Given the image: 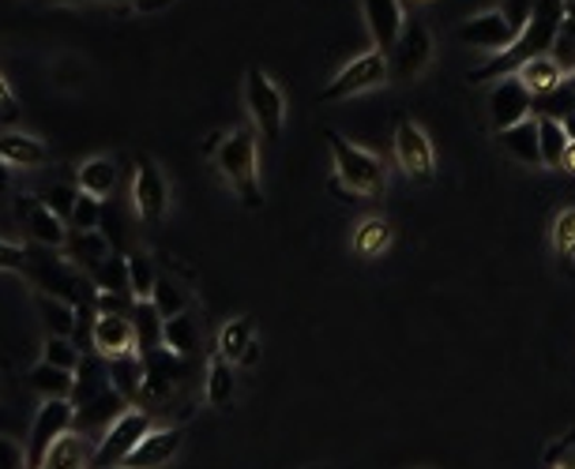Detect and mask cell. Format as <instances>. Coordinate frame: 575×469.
Segmentation results:
<instances>
[{
    "label": "cell",
    "mask_w": 575,
    "mask_h": 469,
    "mask_svg": "<svg viewBox=\"0 0 575 469\" xmlns=\"http://www.w3.org/2000/svg\"><path fill=\"white\" fill-rule=\"evenodd\" d=\"M564 0H534V16L531 23L523 27V34L515 42L497 53L493 61H485L478 68H470V83H485V79H504V76H519L523 64L538 61V57H549L553 46H557L561 23H564Z\"/></svg>",
    "instance_id": "6da1fadb"
},
{
    "label": "cell",
    "mask_w": 575,
    "mask_h": 469,
    "mask_svg": "<svg viewBox=\"0 0 575 469\" xmlns=\"http://www.w3.org/2000/svg\"><path fill=\"white\" fill-rule=\"evenodd\" d=\"M327 147H331V162H335V181L331 188L339 196H358V199H380L388 192V169L384 162L361 147H354L350 139H343L335 128H327Z\"/></svg>",
    "instance_id": "7a4b0ae2"
},
{
    "label": "cell",
    "mask_w": 575,
    "mask_h": 469,
    "mask_svg": "<svg viewBox=\"0 0 575 469\" xmlns=\"http://www.w3.org/2000/svg\"><path fill=\"white\" fill-rule=\"evenodd\" d=\"M215 166L222 181L234 188L245 211H260L264 207V188H260V158H256V128L245 124L222 139L215 154Z\"/></svg>",
    "instance_id": "3957f363"
},
{
    "label": "cell",
    "mask_w": 575,
    "mask_h": 469,
    "mask_svg": "<svg viewBox=\"0 0 575 469\" xmlns=\"http://www.w3.org/2000/svg\"><path fill=\"white\" fill-rule=\"evenodd\" d=\"M391 83V64L388 53L373 49V53L354 57L350 64L339 68L335 79H327V87L320 91V102H346V98H358L365 91H376V87Z\"/></svg>",
    "instance_id": "277c9868"
},
{
    "label": "cell",
    "mask_w": 575,
    "mask_h": 469,
    "mask_svg": "<svg viewBox=\"0 0 575 469\" xmlns=\"http://www.w3.org/2000/svg\"><path fill=\"white\" fill-rule=\"evenodd\" d=\"M155 421L151 413L140 406H128L121 417H117L113 425L106 428L102 436H98L95 443V469H121L125 458L132 455V447L140 443V439L151 432Z\"/></svg>",
    "instance_id": "5b68a950"
},
{
    "label": "cell",
    "mask_w": 575,
    "mask_h": 469,
    "mask_svg": "<svg viewBox=\"0 0 575 469\" xmlns=\"http://www.w3.org/2000/svg\"><path fill=\"white\" fill-rule=\"evenodd\" d=\"M132 207L147 226H162L170 214V184L151 154H136L132 162Z\"/></svg>",
    "instance_id": "8992f818"
},
{
    "label": "cell",
    "mask_w": 575,
    "mask_h": 469,
    "mask_svg": "<svg viewBox=\"0 0 575 469\" xmlns=\"http://www.w3.org/2000/svg\"><path fill=\"white\" fill-rule=\"evenodd\" d=\"M245 106H249L252 128H260L264 139H279L286 124V98L279 87L271 83V76L260 68L245 72Z\"/></svg>",
    "instance_id": "52a82bcc"
},
{
    "label": "cell",
    "mask_w": 575,
    "mask_h": 469,
    "mask_svg": "<svg viewBox=\"0 0 575 469\" xmlns=\"http://www.w3.org/2000/svg\"><path fill=\"white\" fill-rule=\"evenodd\" d=\"M76 428V406L68 398H46L42 409L34 413L31 436H27L23 451H27V466L38 469L42 458L49 455V447L57 443L61 436H68Z\"/></svg>",
    "instance_id": "ba28073f"
},
{
    "label": "cell",
    "mask_w": 575,
    "mask_h": 469,
    "mask_svg": "<svg viewBox=\"0 0 575 469\" xmlns=\"http://www.w3.org/2000/svg\"><path fill=\"white\" fill-rule=\"evenodd\" d=\"M395 162L414 184H429L436 177V151L433 139L425 136L422 124H414L410 117L395 121Z\"/></svg>",
    "instance_id": "9c48e42d"
},
{
    "label": "cell",
    "mask_w": 575,
    "mask_h": 469,
    "mask_svg": "<svg viewBox=\"0 0 575 469\" xmlns=\"http://www.w3.org/2000/svg\"><path fill=\"white\" fill-rule=\"evenodd\" d=\"M433 61V34L425 23H406L399 42L388 53V64H391V79H403V83H410V79H418L425 72V64Z\"/></svg>",
    "instance_id": "30bf717a"
},
{
    "label": "cell",
    "mask_w": 575,
    "mask_h": 469,
    "mask_svg": "<svg viewBox=\"0 0 575 469\" xmlns=\"http://www.w3.org/2000/svg\"><path fill=\"white\" fill-rule=\"evenodd\" d=\"M534 117V94L523 87L519 76H504L497 79L489 94V121H493V132H504V128L527 121Z\"/></svg>",
    "instance_id": "8fae6325"
},
{
    "label": "cell",
    "mask_w": 575,
    "mask_h": 469,
    "mask_svg": "<svg viewBox=\"0 0 575 469\" xmlns=\"http://www.w3.org/2000/svg\"><path fill=\"white\" fill-rule=\"evenodd\" d=\"M181 443H185L181 425H155L151 432L132 447V455L125 458L121 469H162L177 458Z\"/></svg>",
    "instance_id": "7c38bea8"
},
{
    "label": "cell",
    "mask_w": 575,
    "mask_h": 469,
    "mask_svg": "<svg viewBox=\"0 0 575 469\" xmlns=\"http://www.w3.org/2000/svg\"><path fill=\"white\" fill-rule=\"evenodd\" d=\"M455 38H459L463 46H470V49H485V53H504L515 38H519V31L504 19V12L497 8V12H482V16H474L467 19V23L455 31Z\"/></svg>",
    "instance_id": "4fadbf2b"
},
{
    "label": "cell",
    "mask_w": 575,
    "mask_h": 469,
    "mask_svg": "<svg viewBox=\"0 0 575 469\" xmlns=\"http://www.w3.org/2000/svg\"><path fill=\"white\" fill-rule=\"evenodd\" d=\"M16 214L23 218L27 233L34 245L42 248H65L68 245V222H61L38 196H19L16 199Z\"/></svg>",
    "instance_id": "5bb4252c"
},
{
    "label": "cell",
    "mask_w": 575,
    "mask_h": 469,
    "mask_svg": "<svg viewBox=\"0 0 575 469\" xmlns=\"http://www.w3.org/2000/svg\"><path fill=\"white\" fill-rule=\"evenodd\" d=\"M188 361L181 357H174L170 349H151V353H143V395L140 398H151V402H162V398H170L174 383L185 376Z\"/></svg>",
    "instance_id": "9a60e30c"
},
{
    "label": "cell",
    "mask_w": 575,
    "mask_h": 469,
    "mask_svg": "<svg viewBox=\"0 0 575 469\" xmlns=\"http://www.w3.org/2000/svg\"><path fill=\"white\" fill-rule=\"evenodd\" d=\"M361 12H365V27H369L376 49H380V53H391L406 27L403 4L399 0H361Z\"/></svg>",
    "instance_id": "2e32d148"
},
{
    "label": "cell",
    "mask_w": 575,
    "mask_h": 469,
    "mask_svg": "<svg viewBox=\"0 0 575 469\" xmlns=\"http://www.w3.org/2000/svg\"><path fill=\"white\" fill-rule=\"evenodd\" d=\"M91 346H95V353L106 357V361H109V357L136 353V327H132V319H128V316H95Z\"/></svg>",
    "instance_id": "e0dca14e"
},
{
    "label": "cell",
    "mask_w": 575,
    "mask_h": 469,
    "mask_svg": "<svg viewBox=\"0 0 575 469\" xmlns=\"http://www.w3.org/2000/svg\"><path fill=\"white\" fill-rule=\"evenodd\" d=\"M95 443L98 439L83 436V432H68L49 447V455L42 458L38 469H95Z\"/></svg>",
    "instance_id": "ac0fdd59"
},
{
    "label": "cell",
    "mask_w": 575,
    "mask_h": 469,
    "mask_svg": "<svg viewBox=\"0 0 575 469\" xmlns=\"http://www.w3.org/2000/svg\"><path fill=\"white\" fill-rule=\"evenodd\" d=\"M106 391H109V361L102 353H83L76 365V387H72V398H68V402L79 409V406L95 402V398Z\"/></svg>",
    "instance_id": "d6986e66"
},
{
    "label": "cell",
    "mask_w": 575,
    "mask_h": 469,
    "mask_svg": "<svg viewBox=\"0 0 575 469\" xmlns=\"http://www.w3.org/2000/svg\"><path fill=\"white\" fill-rule=\"evenodd\" d=\"M34 308H38V316H42V327H46L49 338H72L76 335L79 312H76L72 301L46 293V289H34Z\"/></svg>",
    "instance_id": "ffe728a7"
},
{
    "label": "cell",
    "mask_w": 575,
    "mask_h": 469,
    "mask_svg": "<svg viewBox=\"0 0 575 469\" xmlns=\"http://www.w3.org/2000/svg\"><path fill=\"white\" fill-rule=\"evenodd\" d=\"M0 162L12 169H38L49 162V151L42 139L27 132H0Z\"/></svg>",
    "instance_id": "44dd1931"
},
{
    "label": "cell",
    "mask_w": 575,
    "mask_h": 469,
    "mask_svg": "<svg viewBox=\"0 0 575 469\" xmlns=\"http://www.w3.org/2000/svg\"><path fill=\"white\" fill-rule=\"evenodd\" d=\"M497 143L515 158V162H523V166H531V169L542 166L538 121H534V117H527V121H519V124H512V128H504V132H497Z\"/></svg>",
    "instance_id": "7402d4cb"
},
{
    "label": "cell",
    "mask_w": 575,
    "mask_h": 469,
    "mask_svg": "<svg viewBox=\"0 0 575 469\" xmlns=\"http://www.w3.org/2000/svg\"><path fill=\"white\" fill-rule=\"evenodd\" d=\"M128 409V402L121 395L113 391V387H109L106 395H98L95 402H87V406H79L76 409V432H106L109 425L117 421V417H121Z\"/></svg>",
    "instance_id": "603a6c76"
},
{
    "label": "cell",
    "mask_w": 575,
    "mask_h": 469,
    "mask_svg": "<svg viewBox=\"0 0 575 469\" xmlns=\"http://www.w3.org/2000/svg\"><path fill=\"white\" fill-rule=\"evenodd\" d=\"M237 398V376H234V365L226 357L211 353L207 361V379H204V402L211 409H230Z\"/></svg>",
    "instance_id": "cb8c5ba5"
},
{
    "label": "cell",
    "mask_w": 575,
    "mask_h": 469,
    "mask_svg": "<svg viewBox=\"0 0 575 469\" xmlns=\"http://www.w3.org/2000/svg\"><path fill=\"white\" fill-rule=\"evenodd\" d=\"M109 387L125 398L128 406L140 402L143 395V357L140 353H125V357H109Z\"/></svg>",
    "instance_id": "d4e9b609"
},
{
    "label": "cell",
    "mask_w": 575,
    "mask_h": 469,
    "mask_svg": "<svg viewBox=\"0 0 575 469\" xmlns=\"http://www.w3.org/2000/svg\"><path fill=\"white\" fill-rule=\"evenodd\" d=\"M162 349H170L181 361H192L196 349H200V323H196L192 312L162 319Z\"/></svg>",
    "instance_id": "484cf974"
},
{
    "label": "cell",
    "mask_w": 575,
    "mask_h": 469,
    "mask_svg": "<svg viewBox=\"0 0 575 469\" xmlns=\"http://www.w3.org/2000/svg\"><path fill=\"white\" fill-rule=\"evenodd\" d=\"M395 241V229L388 218H380V214H373V218H361L358 229H354V237H350V248H354V256H361V259H376V256H384L391 248Z\"/></svg>",
    "instance_id": "4316f807"
},
{
    "label": "cell",
    "mask_w": 575,
    "mask_h": 469,
    "mask_svg": "<svg viewBox=\"0 0 575 469\" xmlns=\"http://www.w3.org/2000/svg\"><path fill=\"white\" fill-rule=\"evenodd\" d=\"M68 252H72V259L83 267V271L95 275L109 263L113 248H109V237L102 229H91V233H72V229H68Z\"/></svg>",
    "instance_id": "83f0119b"
},
{
    "label": "cell",
    "mask_w": 575,
    "mask_h": 469,
    "mask_svg": "<svg viewBox=\"0 0 575 469\" xmlns=\"http://www.w3.org/2000/svg\"><path fill=\"white\" fill-rule=\"evenodd\" d=\"M76 181H79L76 184L79 192H87V196H95V199L113 196V188H117V162H113V158H106V154L87 158V162L79 166Z\"/></svg>",
    "instance_id": "f1b7e54d"
},
{
    "label": "cell",
    "mask_w": 575,
    "mask_h": 469,
    "mask_svg": "<svg viewBox=\"0 0 575 469\" xmlns=\"http://www.w3.org/2000/svg\"><path fill=\"white\" fill-rule=\"evenodd\" d=\"M519 79H523V87H527V91L534 94V102H538V98L557 94L561 87H564V68L553 61V53H549V57H538V61L523 64Z\"/></svg>",
    "instance_id": "f546056e"
},
{
    "label": "cell",
    "mask_w": 575,
    "mask_h": 469,
    "mask_svg": "<svg viewBox=\"0 0 575 469\" xmlns=\"http://www.w3.org/2000/svg\"><path fill=\"white\" fill-rule=\"evenodd\" d=\"M27 383H31V391L46 398H72V387H76V372H68V368H57L49 361H38L31 372H27Z\"/></svg>",
    "instance_id": "4dcf8cb0"
},
{
    "label": "cell",
    "mask_w": 575,
    "mask_h": 469,
    "mask_svg": "<svg viewBox=\"0 0 575 469\" xmlns=\"http://www.w3.org/2000/svg\"><path fill=\"white\" fill-rule=\"evenodd\" d=\"M538 121V147H542V166L545 169H564V154H568V136L561 128V117L553 113H542L534 117Z\"/></svg>",
    "instance_id": "1f68e13d"
},
{
    "label": "cell",
    "mask_w": 575,
    "mask_h": 469,
    "mask_svg": "<svg viewBox=\"0 0 575 469\" xmlns=\"http://www.w3.org/2000/svg\"><path fill=\"white\" fill-rule=\"evenodd\" d=\"M256 342V331H252V319L249 316H237L230 319V323L218 331V346H215V353L218 357H226L230 365H241V357H245V349H249Z\"/></svg>",
    "instance_id": "d6a6232c"
},
{
    "label": "cell",
    "mask_w": 575,
    "mask_h": 469,
    "mask_svg": "<svg viewBox=\"0 0 575 469\" xmlns=\"http://www.w3.org/2000/svg\"><path fill=\"white\" fill-rule=\"evenodd\" d=\"M188 289L177 282L174 275H158L155 278V289H151V305H155V312L162 316V319H174V316H181L188 312Z\"/></svg>",
    "instance_id": "836d02e7"
},
{
    "label": "cell",
    "mask_w": 575,
    "mask_h": 469,
    "mask_svg": "<svg viewBox=\"0 0 575 469\" xmlns=\"http://www.w3.org/2000/svg\"><path fill=\"white\" fill-rule=\"evenodd\" d=\"M132 327H136V353H151V349L162 346V316L155 312V305L151 301H136L132 305Z\"/></svg>",
    "instance_id": "e575fe53"
},
{
    "label": "cell",
    "mask_w": 575,
    "mask_h": 469,
    "mask_svg": "<svg viewBox=\"0 0 575 469\" xmlns=\"http://www.w3.org/2000/svg\"><path fill=\"white\" fill-rule=\"evenodd\" d=\"M549 241H553V256H557L564 267H575V207H564V211L553 218Z\"/></svg>",
    "instance_id": "d590c367"
},
{
    "label": "cell",
    "mask_w": 575,
    "mask_h": 469,
    "mask_svg": "<svg viewBox=\"0 0 575 469\" xmlns=\"http://www.w3.org/2000/svg\"><path fill=\"white\" fill-rule=\"evenodd\" d=\"M128 263V286H132V301H151V289H155V263L147 252H128L125 256Z\"/></svg>",
    "instance_id": "8d00e7d4"
},
{
    "label": "cell",
    "mask_w": 575,
    "mask_h": 469,
    "mask_svg": "<svg viewBox=\"0 0 575 469\" xmlns=\"http://www.w3.org/2000/svg\"><path fill=\"white\" fill-rule=\"evenodd\" d=\"M98 226H102V199L79 192L72 218H68V229H72V233H91V229H98Z\"/></svg>",
    "instance_id": "74e56055"
},
{
    "label": "cell",
    "mask_w": 575,
    "mask_h": 469,
    "mask_svg": "<svg viewBox=\"0 0 575 469\" xmlns=\"http://www.w3.org/2000/svg\"><path fill=\"white\" fill-rule=\"evenodd\" d=\"M95 286H98V289H109V293L132 297V286H128V263H125V256H109V263L102 267V271H95Z\"/></svg>",
    "instance_id": "f35d334b"
},
{
    "label": "cell",
    "mask_w": 575,
    "mask_h": 469,
    "mask_svg": "<svg viewBox=\"0 0 575 469\" xmlns=\"http://www.w3.org/2000/svg\"><path fill=\"white\" fill-rule=\"evenodd\" d=\"M79 357H83V349H76L72 338H49V335H46V353H42V361L57 365V368H68V372H76Z\"/></svg>",
    "instance_id": "ab89813d"
},
{
    "label": "cell",
    "mask_w": 575,
    "mask_h": 469,
    "mask_svg": "<svg viewBox=\"0 0 575 469\" xmlns=\"http://www.w3.org/2000/svg\"><path fill=\"white\" fill-rule=\"evenodd\" d=\"M38 199H42V203H46L57 218H61V222H68V218H72L76 199H79V188H72V184H49Z\"/></svg>",
    "instance_id": "60d3db41"
},
{
    "label": "cell",
    "mask_w": 575,
    "mask_h": 469,
    "mask_svg": "<svg viewBox=\"0 0 575 469\" xmlns=\"http://www.w3.org/2000/svg\"><path fill=\"white\" fill-rule=\"evenodd\" d=\"M132 297L109 293V289H95V308L98 316H132Z\"/></svg>",
    "instance_id": "b9f144b4"
},
{
    "label": "cell",
    "mask_w": 575,
    "mask_h": 469,
    "mask_svg": "<svg viewBox=\"0 0 575 469\" xmlns=\"http://www.w3.org/2000/svg\"><path fill=\"white\" fill-rule=\"evenodd\" d=\"M27 267H31V252H27V248H19L12 241H0V271L27 275Z\"/></svg>",
    "instance_id": "7bdbcfd3"
},
{
    "label": "cell",
    "mask_w": 575,
    "mask_h": 469,
    "mask_svg": "<svg viewBox=\"0 0 575 469\" xmlns=\"http://www.w3.org/2000/svg\"><path fill=\"white\" fill-rule=\"evenodd\" d=\"M504 19H508V23L515 27V31L523 34V27L531 23V16H534V0H504Z\"/></svg>",
    "instance_id": "ee69618b"
},
{
    "label": "cell",
    "mask_w": 575,
    "mask_h": 469,
    "mask_svg": "<svg viewBox=\"0 0 575 469\" xmlns=\"http://www.w3.org/2000/svg\"><path fill=\"white\" fill-rule=\"evenodd\" d=\"M0 469H31V466H27L23 443H16V439L0 436Z\"/></svg>",
    "instance_id": "f6af8a7d"
},
{
    "label": "cell",
    "mask_w": 575,
    "mask_h": 469,
    "mask_svg": "<svg viewBox=\"0 0 575 469\" xmlns=\"http://www.w3.org/2000/svg\"><path fill=\"white\" fill-rule=\"evenodd\" d=\"M16 109H19V102H16L12 83H8V79L0 76V117H16Z\"/></svg>",
    "instance_id": "bcb514c9"
},
{
    "label": "cell",
    "mask_w": 575,
    "mask_h": 469,
    "mask_svg": "<svg viewBox=\"0 0 575 469\" xmlns=\"http://www.w3.org/2000/svg\"><path fill=\"white\" fill-rule=\"evenodd\" d=\"M174 0H132L136 12H162V8H170Z\"/></svg>",
    "instance_id": "7dc6e473"
},
{
    "label": "cell",
    "mask_w": 575,
    "mask_h": 469,
    "mask_svg": "<svg viewBox=\"0 0 575 469\" xmlns=\"http://www.w3.org/2000/svg\"><path fill=\"white\" fill-rule=\"evenodd\" d=\"M222 139H226V132H211L204 139V147H200V154H207V158H215L218 154V147H222Z\"/></svg>",
    "instance_id": "c3c4849f"
},
{
    "label": "cell",
    "mask_w": 575,
    "mask_h": 469,
    "mask_svg": "<svg viewBox=\"0 0 575 469\" xmlns=\"http://www.w3.org/2000/svg\"><path fill=\"white\" fill-rule=\"evenodd\" d=\"M561 128H564V136H568V143H575V109L572 113H561Z\"/></svg>",
    "instance_id": "681fc988"
},
{
    "label": "cell",
    "mask_w": 575,
    "mask_h": 469,
    "mask_svg": "<svg viewBox=\"0 0 575 469\" xmlns=\"http://www.w3.org/2000/svg\"><path fill=\"white\" fill-rule=\"evenodd\" d=\"M8 188H12V166L0 162V199L8 196Z\"/></svg>",
    "instance_id": "f907efd6"
},
{
    "label": "cell",
    "mask_w": 575,
    "mask_h": 469,
    "mask_svg": "<svg viewBox=\"0 0 575 469\" xmlns=\"http://www.w3.org/2000/svg\"><path fill=\"white\" fill-rule=\"evenodd\" d=\"M256 361H260V342H252L249 349H245V357H241V365H245V368H252Z\"/></svg>",
    "instance_id": "816d5d0a"
},
{
    "label": "cell",
    "mask_w": 575,
    "mask_h": 469,
    "mask_svg": "<svg viewBox=\"0 0 575 469\" xmlns=\"http://www.w3.org/2000/svg\"><path fill=\"white\" fill-rule=\"evenodd\" d=\"M564 169H568V173H575V143L568 147V154H564Z\"/></svg>",
    "instance_id": "f5cc1de1"
},
{
    "label": "cell",
    "mask_w": 575,
    "mask_h": 469,
    "mask_svg": "<svg viewBox=\"0 0 575 469\" xmlns=\"http://www.w3.org/2000/svg\"><path fill=\"white\" fill-rule=\"evenodd\" d=\"M564 91H568V94H575V72H568V76H564Z\"/></svg>",
    "instance_id": "db71d44e"
},
{
    "label": "cell",
    "mask_w": 575,
    "mask_h": 469,
    "mask_svg": "<svg viewBox=\"0 0 575 469\" xmlns=\"http://www.w3.org/2000/svg\"><path fill=\"white\" fill-rule=\"evenodd\" d=\"M418 4H425V0H418Z\"/></svg>",
    "instance_id": "11a10c76"
},
{
    "label": "cell",
    "mask_w": 575,
    "mask_h": 469,
    "mask_svg": "<svg viewBox=\"0 0 575 469\" xmlns=\"http://www.w3.org/2000/svg\"><path fill=\"white\" fill-rule=\"evenodd\" d=\"M572 4H575V0H572Z\"/></svg>",
    "instance_id": "9f6ffc18"
}]
</instances>
